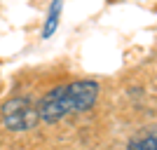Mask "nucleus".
I'll return each instance as SVG.
<instances>
[{"instance_id": "obj_1", "label": "nucleus", "mask_w": 157, "mask_h": 150, "mask_svg": "<svg viewBox=\"0 0 157 150\" xmlns=\"http://www.w3.org/2000/svg\"><path fill=\"white\" fill-rule=\"evenodd\" d=\"M98 94H101V87L96 80H73L68 85L54 87L38 101L40 122L56 124L63 117L92 110L94 103L98 101Z\"/></svg>"}, {"instance_id": "obj_2", "label": "nucleus", "mask_w": 157, "mask_h": 150, "mask_svg": "<svg viewBox=\"0 0 157 150\" xmlns=\"http://www.w3.org/2000/svg\"><path fill=\"white\" fill-rule=\"evenodd\" d=\"M0 113H2V124L10 131H31L40 122L38 103H33L28 96H12L2 103Z\"/></svg>"}, {"instance_id": "obj_3", "label": "nucleus", "mask_w": 157, "mask_h": 150, "mask_svg": "<svg viewBox=\"0 0 157 150\" xmlns=\"http://www.w3.org/2000/svg\"><path fill=\"white\" fill-rule=\"evenodd\" d=\"M61 12H63V0H52L49 7H47V17H45V26H42V33L40 38L47 40L52 38L56 28H59V21H61Z\"/></svg>"}, {"instance_id": "obj_4", "label": "nucleus", "mask_w": 157, "mask_h": 150, "mask_svg": "<svg viewBox=\"0 0 157 150\" xmlns=\"http://www.w3.org/2000/svg\"><path fill=\"white\" fill-rule=\"evenodd\" d=\"M127 150H157V127L145 129L143 134H136L127 143Z\"/></svg>"}]
</instances>
